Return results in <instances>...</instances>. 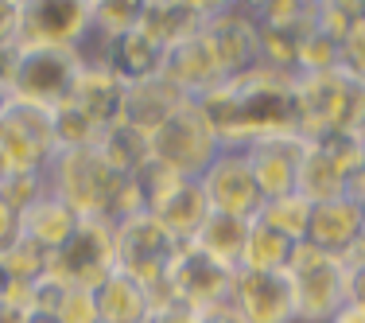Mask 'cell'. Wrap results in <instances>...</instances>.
Returning a JSON list of instances; mask_svg holds the SVG:
<instances>
[{"instance_id": "484cf974", "label": "cell", "mask_w": 365, "mask_h": 323, "mask_svg": "<svg viewBox=\"0 0 365 323\" xmlns=\"http://www.w3.org/2000/svg\"><path fill=\"white\" fill-rule=\"evenodd\" d=\"M58 323H98V304H93L90 288H71L66 300L58 304Z\"/></svg>"}, {"instance_id": "9c48e42d", "label": "cell", "mask_w": 365, "mask_h": 323, "mask_svg": "<svg viewBox=\"0 0 365 323\" xmlns=\"http://www.w3.org/2000/svg\"><path fill=\"white\" fill-rule=\"evenodd\" d=\"M90 8L82 0H31L20 4V28L16 47H74L82 31L90 28Z\"/></svg>"}, {"instance_id": "3957f363", "label": "cell", "mask_w": 365, "mask_h": 323, "mask_svg": "<svg viewBox=\"0 0 365 323\" xmlns=\"http://www.w3.org/2000/svg\"><path fill=\"white\" fill-rule=\"evenodd\" d=\"M182 242H175L168 234V226L160 222L152 211L128 214L113 226V261H117V273L133 277L136 284H144L148 292H160L168 281V269L175 261Z\"/></svg>"}, {"instance_id": "4fadbf2b", "label": "cell", "mask_w": 365, "mask_h": 323, "mask_svg": "<svg viewBox=\"0 0 365 323\" xmlns=\"http://www.w3.org/2000/svg\"><path fill=\"white\" fill-rule=\"evenodd\" d=\"M230 304L245 323H295L292 284L284 273H257V269H237L233 277Z\"/></svg>"}, {"instance_id": "cb8c5ba5", "label": "cell", "mask_w": 365, "mask_h": 323, "mask_svg": "<svg viewBox=\"0 0 365 323\" xmlns=\"http://www.w3.org/2000/svg\"><path fill=\"white\" fill-rule=\"evenodd\" d=\"M292 249H295V246H292L288 238H284V234H276L272 226H264L260 218H253L241 269H257V273H284V269H288Z\"/></svg>"}, {"instance_id": "f546056e", "label": "cell", "mask_w": 365, "mask_h": 323, "mask_svg": "<svg viewBox=\"0 0 365 323\" xmlns=\"http://www.w3.org/2000/svg\"><path fill=\"white\" fill-rule=\"evenodd\" d=\"M20 296H24V288L16 284V277L8 273L4 257H0V304H20Z\"/></svg>"}, {"instance_id": "277c9868", "label": "cell", "mask_w": 365, "mask_h": 323, "mask_svg": "<svg viewBox=\"0 0 365 323\" xmlns=\"http://www.w3.org/2000/svg\"><path fill=\"white\" fill-rule=\"evenodd\" d=\"M55 109L8 98L0 109V164L12 176H43L55 160Z\"/></svg>"}, {"instance_id": "5b68a950", "label": "cell", "mask_w": 365, "mask_h": 323, "mask_svg": "<svg viewBox=\"0 0 365 323\" xmlns=\"http://www.w3.org/2000/svg\"><path fill=\"white\" fill-rule=\"evenodd\" d=\"M148 148H152V160L163 164L171 176L179 179H202L210 172V164L218 160L222 141L210 129V121L202 117V109L195 101H187L179 113H171L152 136H148Z\"/></svg>"}, {"instance_id": "6da1fadb", "label": "cell", "mask_w": 365, "mask_h": 323, "mask_svg": "<svg viewBox=\"0 0 365 323\" xmlns=\"http://www.w3.org/2000/svg\"><path fill=\"white\" fill-rule=\"evenodd\" d=\"M43 179H47V195L66 203L78 218H106V222L113 207H117L120 187H125V176H117L109 168V160L101 156L98 144L55 152Z\"/></svg>"}, {"instance_id": "f1b7e54d", "label": "cell", "mask_w": 365, "mask_h": 323, "mask_svg": "<svg viewBox=\"0 0 365 323\" xmlns=\"http://www.w3.org/2000/svg\"><path fill=\"white\" fill-rule=\"evenodd\" d=\"M195 323H245L237 316L233 304H218V308H206V312H195Z\"/></svg>"}, {"instance_id": "8fae6325", "label": "cell", "mask_w": 365, "mask_h": 323, "mask_svg": "<svg viewBox=\"0 0 365 323\" xmlns=\"http://www.w3.org/2000/svg\"><path fill=\"white\" fill-rule=\"evenodd\" d=\"M198 183H202V191H206L210 211L257 218L260 207H264V191L257 187V176H253V168H249L241 148H222L218 160L210 164V172Z\"/></svg>"}, {"instance_id": "5bb4252c", "label": "cell", "mask_w": 365, "mask_h": 323, "mask_svg": "<svg viewBox=\"0 0 365 323\" xmlns=\"http://www.w3.org/2000/svg\"><path fill=\"white\" fill-rule=\"evenodd\" d=\"M187 101H190L187 94L175 90V86H171L163 74H152V78H144V82L125 86L120 125H133V129H140L144 136H152L155 129H160L171 113H179Z\"/></svg>"}, {"instance_id": "7c38bea8", "label": "cell", "mask_w": 365, "mask_h": 323, "mask_svg": "<svg viewBox=\"0 0 365 323\" xmlns=\"http://www.w3.org/2000/svg\"><path fill=\"white\" fill-rule=\"evenodd\" d=\"M160 74L168 78L175 90L187 94L190 101L206 98V94L218 90L225 78H230V74H225V66H222V59H218V51H214L210 36H206V28L195 31L190 39L175 43L171 51H163Z\"/></svg>"}, {"instance_id": "8992f818", "label": "cell", "mask_w": 365, "mask_h": 323, "mask_svg": "<svg viewBox=\"0 0 365 323\" xmlns=\"http://www.w3.org/2000/svg\"><path fill=\"white\" fill-rule=\"evenodd\" d=\"M78 78H82V63H78L74 47H28L16 59L8 98L31 101V106H43V109H58L71 101Z\"/></svg>"}, {"instance_id": "52a82bcc", "label": "cell", "mask_w": 365, "mask_h": 323, "mask_svg": "<svg viewBox=\"0 0 365 323\" xmlns=\"http://www.w3.org/2000/svg\"><path fill=\"white\" fill-rule=\"evenodd\" d=\"M233 277H237V269H225L214 257H206L195 242H182L168 269V281L152 300H175L190 312H206L218 308V304H230Z\"/></svg>"}, {"instance_id": "ffe728a7", "label": "cell", "mask_w": 365, "mask_h": 323, "mask_svg": "<svg viewBox=\"0 0 365 323\" xmlns=\"http://www.w3.org/2000/svg\"><path fill=\"white\" fill-rule=\"evenodd\" d=\"M202 24H206V12L198 4H140V24L136 28L160 51H171L175 43L202 31Z\"/></svg>"}, {"instance_id": "7402d4cb", "label": "cell", "mask_w": 365, "mask_h": 323, "mask_svg": "<svg viewBox=\"0 0 365 323\" xmlns=\"http://www.w3.org/2000/svg\"><path fill=\"white\" fill-rule=\"evenodd\" d=\"M295 195H303L311 207L346 195V172L338 168L334 156H330L323 144L307 148V156H303V164H299V176H295Z\"/></svg>"}, {"instance_id": "7a4b0ae2", "label": "cell", "mask_w": 365, "mask_h": 323, "mask_svg": "<svg viewBox=\"0 0 365 323\" xmlns=\"http://www.w3.org/2000/svg\"><path fill=\"white\" fill-rule=\"evenodd\" d=\"M295 300V319L299 323H330L346 300H350V273L334 253H323L307 242L292 249L288 269H284Z\"/></svg>"}, {"instance_id": "4dcf8cb0", "label": "cell", "mask_w": 365, "mask_h": 323, "mask_svg": "<svg viewBox=\"0 0 365 323\" xmlns=\"http://www.w3.org/2000/svg\"><path fill=\"white\" fill-rule=\"evenodd\" d=\"M330 323H365V304H358V300H346L342 308H338V316L330 319Z\"/></svg>"}, {"instance_id": "30bf717a", "label": "cell", "mask_w": 365, "mask_h": 323, "mask_svg": "<svg viewBox=\"0 0 365 323\" xmlns=\"http://www.w3.org/2000/svg\"><path fill=\"white\" fill-rule=\"evenodd\" d=\"M307 148L311 141L303 133H264L241 148L257 176V187L264 191V203L295 191V176H299V164L307 156Z\"/></svg>"}, {"instance_id": "d4e9b609", "label": "cell", "mask_w": 365, "mask_h": 323, "mask_svg": "<svg viewBox=\"0 0 365 323\" xmlns=\"http://www.w3.org/2000/svg\"><path fill=\"white\" fill-rule=\"evenodd\" d=\"M260 222L272 226L276 234H284V238L292 242V246H299V242H307V222H311V203L303 195H284V199H268L264 207H260Z\"/></svg>"}, {"instance_id": "83f0119b", "label": "cell", "mask_w": 365, "mask_h": 323, "mask_svg": "<svg viewBox=\"0 0 365 323\" xmlns=\"http://www.w3.org/2000/svg\"><path fill=\"white\" fill-rule=\"evenodd\" d=\"M16 242H20V211H12V207L0 199V257H4Z\"/></svg>"}, {"instance_id": "ac0fdd59", "label": "cell", "mask_w": 365, "mask_h": 323, "mask_svg": "<svg viewBox=\"0 0 365 323\" xmlns=\"http://www.w3.org/2000/svg\"><path fill=\"white\" fill-rule=\"evenodd\" d=\"M93 304H98V323H148L152 316V292L117 269L93 288Z\"/></svg>"}, {"instance_id": "44dd1931", "label": "cell", "mask_w": 365, "mask_h": 323, "mask_svg": "<svg viewBox=\"0 0 365 323\" xmlns=\"http://www.w3.org/2000/svg\"><path fill=\"white\" fill-rule=\"evenodd\" d=\"M249 226H253V218L210 211L206 222H202V230L195 234V246L202 249L206 257H214L218 265H225V269H241L245 246H249Z\"/></svg>"}, {"instance_id": "2e32d148", "label": "cell", "mask_w": 365, "mask_h": 323, "mask_svg": "<svg viewBox=\"0 0 365 323\" xmlns=\"http://www.w3.org/2000/svg\"><path fill=\"white\" fill-rule=\"evenodd\" d=\"M66 106H74L98 133H109L113 125H120L125 82H120L113 71H82V78L74 82V94H71Z\"/></svg>"}, {"instance_id": "ba28073f", "label": "cell", "mask_w": 365, "mask_h": 323, "mask_svg": "<svg viewBox=\"0 0 365 323\" xmlns=\"http://www.w3.org/2000/svg\"><path fill=\"white\" fill-rule=\"evenodd\" d=\"M117 269L113 261V222L106 218H82L74 234L47 261V273L71 288H98Z\"/></svg>"}, {"instance_id": "603a6c76", "label": "cell", "mask_w": 365, "mask_h": 323, "mask_svg": "<svg viewBox=\"0 0 365 323\" xmlns=\"http://www.w3.org/2000/svg\"><path fill=\"white\" fill-rule=\"evenodd\" d=\"M160 59L163 51L144 36L140 28L125 31V36H113V51H109V71L120 78L125 86L144 82V78L160 74Z\"/></svg>"}, {"instance_id": "d6986e66", "label": "cell", "mask_w": 365, "mask_h": 323, "mask_svg": "<svg viewBox=\"0 0 365 323\" xmlns=\"http://www.w3.org/2000/svg\"><path fill=\"white\" fill-rule=\"evenodd\" d=\"M78 222H82V218H78L66 203H58L55 195H43L28 207V211H20V238L31 242V246H39V249H47V253H55L74 234Z\"/></svg>"}, {"instance_id": "9a60e30c", "label": "cell", "mask_w": 365, "mask_h": 323, "mask_svg": "<svg viewBox=\"0 0 365 323\" xmlns=\"http://www.w3.org/2000/svg\"><path fill=\"white\" fill-rule=\"evenodd\" d=\"M175 242H195V234L202 230L206 214H210V203H206V191L198 179H175L152 207H148Z\"/></svg>"}, {"instance_id": "1f68e13d", "label": "cell", "mask_w": 365, "mask_h": 323, "mask_svg": "<svg viewBox=\"0 0 365 323\" xmlns=\"http://www.w3.org/2000/svg\"><path fill=\"white\" fill-rule=\"evenodd\" d=\"M20 323H58V316H51V312H36V308H24L20 312Z\"/></svg>"}, {"instance_id": "d6a6232c", "label": "cell", "mask_w": 365, "mask_h": 323, "mask_svg": "<svg viewBox=\"0 0 365 323\" xmlns=\"http://www.w3.org/2000/svg\"><path fill=\"white\" fill-rule=\"evenodd\" d=\"M350 300L365 304V269L361 273H350Z\"/></svg>"}, {"instance_id": "e0dca14e", "label": "cell", "mask_w": 365, "mask_h": 323, "mask_svg": "<svg viewBox=\"0 0 365 323\" xmlns=\"http://www.w3.org/2000/svg\"><path fill=\"white\" fill-rule=\"evenodd\" d=\"M365 230V211L350 199H330V203L311 207V222H307V246L323 249V253H342L354 238Z\"/></svg>"}, {"instance_id": "4316f807", "label": "cell", "mask_w": 365, "mask_h": 323, "mask_svg": "<svg viewBox=\"0 0 365 323\" xmlns=\"http://www.w3.org/2000/svg\"><path fill=\"white\" fill-rule=\"evenodd\" d=\"M342 66L358 78V82H365V12L350 28V36L342 39Z\"/></svg>"}, {"instance_id": "836d02e7", "label": "cell", "mask_w": 365, "mask_h": 323, "mask_svg": "<svg viewBox=\"0 0 365 323\" xmlns=\"http://www.w3.org/2000/svg\"><path fill=\"white\" fill-rule=\"evenodd\" d=\"M20 304H0V323H20Z\"/></svg>"}]
</instances>
